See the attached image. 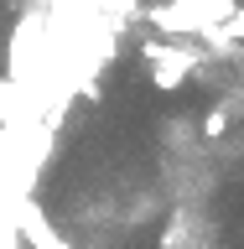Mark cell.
<instances>
[{
	"label": "cell",
	"instance_id": "1",
	"mask_svg": "<svg viewBox=\"0 0 244 249\" xmlns=\"http://www.w3.org/2000/svg\"><path fill=\"white\" fill-rule=\"evenodd\" d=\"M140 11L167 31H198L229 57H244V0H140Z\"/></svg>",
	"mask_w": 244,
	"mask_h": 249
}]
</instances>
